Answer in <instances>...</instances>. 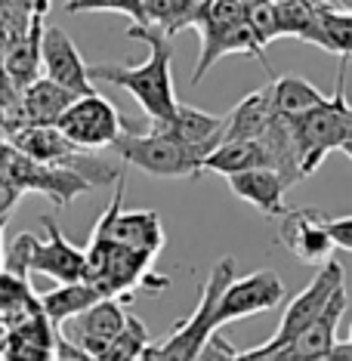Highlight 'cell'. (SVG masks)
<instances>
[{"mask_svg":"<svg viewBox=\"0 0 352 361\" xmlns=\"http://www.w3.org/2000/svg\"><path fill=\"white\" fill-rule=\"evenodd\" d=\"M127 37L145 40L149 44V59L139 65H118V62H102L90 65V80H105L111 87L127 90L145 111L152 127H164L174 121L176 114V93H174V40L154 25H130Z\"/></svg>","mask_w":352,"mask_h":361,"instance_id":"obj_1","label":"cell"},{"mask_svg":"<svg viewBox=\"0 0 352 361\" xmlns=\"http://www.w3.org/2000/svg\"><path fill=\"white\" fill-rule=\"evenodd\" d=\"M288 130L293 136V149H297L303 176H312L327 154L346 145V139L352 136V105L346 102V62H340L334 96H327L322 105H315L303 118L291 121Z\"/></svg>","mask_w":352,"mask_h":361,"instance_id":"obj_2","label":"cell"},{"mask_svg":"<svg viewBox=\"0 0 352 361\" xmlns=\"http://www.w3.org/2000/svg\"><path fill=\"white\" fill-rule=\"evenodd\" d=\"M235 278V257H223L214 266L207 284L201 290V300L195 312L186 322H179L174 327V334L161 343V346H152L145 349V358L149 361H195L198 358L201 346L210 340V334H217V322H214V312H217V300L223 293V287Z\"/></svg>","mask_w":352,"mask_h":361,"instance_id":"obj_3","label":"cell"},{"mask_svg":"<svg viewBox=\"0 0 352 361\" xmlns=\"http://www.w3.org/2000/svg\"><path fill=\"white\" fill-rule=\"evenodd\" d=\"M118 152V158L130 164V167L142 170L149 176L161 179H186V176H198L204 173V158L195 149H189L186 142H179L164 130H152L149 133H133L124 130L121 139L111 145Z\"/></svg>","mask_w":352,"mask_h":361,"instance_id":"obj_4","label":"cell"},{"mask_svg":"<svg viewBox=\"0 0 352 361\" xmlns=\"http://www.w3.org/2000/svg\"><path fill=\"white\" fill-rule=\"evenodd\" d=\"M0 185H6L16 195L25 192H40L47 195L56 207H65L78 198V195L93 192V185L87 183L80 173L68 167H53V164H37L19 154L13 145L4 149V158H0Z\"/></svg>","mask_w":352,"mask_h":361,"instance_id":"obj_5","label":"cell"},{"mask_svg":"<svg viewBox=\"0 0 352 361\" xmlns=\"http://www.w3.org/2000/svg\"><path fill=\"white\" fill-rule=\"evenodd\" d=\"M127 318L130 312H124V300H99L87 312L68 318L65 324L56 327L62 358L84 361L99 355L102 349H109L121 336V331L127 327Z\"/></svg>","mask_w":352,"mask_h":361,"instance_id":"obj_6","label":"cell"},{"mask_svg":"<svg viewBox=\"0 0 352 361\" xmlns=\"http://www.w3.org/2000/svg\"><path fill=\"white\" fill-rule=\"evenodd\" d=\"M56 130L68 139L80 152H99L111 149L127 130V121L121 111L99 93L78 96L75 102L65 109V114L56 121Z\"/></svg>","mask_w":352,"mask_h":361,"instance_id":"obj_7","label":"cell"},{"mask_svg":"<svg viewBox=\"0 0 352 361\" xmlns=\"http://www.w3.org/2000/svg\"><path fill=\"white\" fill-rule=\"evenodd\" d=\"M343 278H346V275H343L340 262L327 259L324 266L315 272L312 281L306 284V290H300L297 297L288 302V309H284V315H281V324H278V331H275L272 340L263 343V346H257L260 355H269V352L284 349L300 331H306V327L324 312L327 302L334 300V293H340L343 287H346V284H343Z\"/></svg>","mask_w":352,"mask_h":361,"instance_id":"obj_8","label":"cell"},{"mask_svg":"<svg viewBox=\"0 0 352 361\" xmlns=\"http://www.w3.org/2000/svg\"><path fill=\"white\" fill-rule=\"evenodd\" d=\"M124 176L114 183V195L109 201V207L102 210L99 223L93 226V235L111 238L114 244L145 257H158L164 250V226L161 216L154 210H124Z\"/></svg>","mask_w":352,"mask_h":361,"instance_id":"obj_9","label":"cell"},{"mask_svg":"<svg viewBox=\"0 0 352 361\" xmlns=\"http://www.w3.org/2000/svg\"><path fill=\"white\" fill-rule=\"evenodd\" d=\"M284 293H288L284 281L272 269H260V272H250L244 278H232L217 300V312H214L217 331L229 322H241V318H250L257 312H269L281 306Z\"/></svg>","mask_w":352,"mask_h":361,"instance_id":"obj_10","label":"cell"},{"mask_svg":"<svg viewBox=\"0 0 352 361\" xmlns=\"http://www.w3.org/2000/svg\"><path fill=\"white\" fill-rule=\"evenodd\" d=\"M40 78L53 80L71 96H90L96 93L90 80V65L75 47V40L65 35L59 25L44 28V44H40Z\"/></svg>","mask_w":352,"mask_h":361,"instance_id":"obj_11","label":"cell"},{"mask_svg":"<svg viewBox=\"0 0 352 361\" xmlns=\"http://www.w3.org/2000/svg\"><path fill=\"white\" fill-rule=\"evenodd\" d=\"M315 207H288L281 213V228L278 238L288 247L291 257H297L306 266H324L331 259V253L337 250L327 235V226Z\"/></svg>","mask_w":352,"mask_h":361,"instance_id":"obj_12","label":"cell"},{"mask_svg":"<svg viewBox=\"0 0 352 361\" xmlns=\"http://www.w3.org/2000/svg\"><path fill=\"white\" fill-rule=\"evenodd\" d=\"M40 226L47 228V241H35L31 250V272L53 278L56 284H78L87 281V253L75 247L62 235L59 223L53 216H40Z\"/></svg>","mask_w":352,"mask_h":361,"instance_id":"obj_13","label":"cell"},{"mask_svg":"<svg viewBox=\"0 0 352 361\" xmlns=\"http://www.w3.org/2000/svg\"><path fill=\"white\" fill-rule=\"evenodd\" d=\"M0 361H62L56 324L44 312H35V315L10 324V336H6V349Z\"/></svg>","mask_w":352,"mask_h":361,"instance_id":"obj_14","label":"cell"},{"mask_svg":"<svg viewBox=\"0 0 352 361\" xmlns=\"http://www.w3.org/2000/svg\"><path fill=\"white\" fill-rule=\"evenodd\" d=\"M343 312H346V287H343L340 293H334V300L324 306L322 315L278 352H281L288 361H318L334 343H337V327H340Z\"/></svg>","mask_w":352,"mask_h":361,"instance_id":"obj_15","label":"cell"},{"mask_svg":"<svg viewBox=\"0 0 352 361\" xmlns=\"http://www.w3.org/2000/svg\"><path fill=\"white\" fill-rule=\"evenodd\" d=\"M226 183L235 198L253 204L263 216H281L288 210L284 207V192L291 185L272 167H253V170H244V173H232L226 176Z\"/></svg>","mask_w":352,"mask_h":361,"instance_id":"obj_16","label":"cell"},{"mask_svg":"<svg viewBox=\"0 0 352 361\" xmlns=\"http://www.w3.org/2000/svg\"><path fill=\"white\" fill-rule=\"evenodd\" d=\"M152 130H164L179 142H186L189 149H195L201 158H207L217 145H223V130H226V118L219 114H207L201 109H192V105H176V114L170 124L164 127H152Z\"/></svg>","mask_w":352,"mask_h":361,"instance_id":"obj_17","label":"cell"},{"mask_svg":"<svg viewBox=\"0 0 352 361\" xmlns=\"http://www.w3.org/2000/svg\"><path fill=\"white\" fill-rule=\"evenodd\" d=\"M223 56H253V59H260L266 65V47L257 40V35L250 31L248 22H241V25H235V28L219 31V35L201 37V56H198V68H195V75H192V84H198Z\"/></svg>","mask_w":352,"mask_h":361,"instance_id":"obj_18","label":"cell"},{"mask_svg":"<svg viewBox=\"0 0 352 361\" xmlns=\"http://www.w3.org/2000/svg\"><path fill=\"white\" fill-rule=\"evenodd\" d=\"M44 28H47L44 16H35L25 35L0 50V62H4L6 75H10L13 87L19 90V93L40 78V44H44Z\"/></svg>","mask_w":352,"mask_h":361,"instance_id":"obj_19","label":"cell"},{"mask_svg":"<svg viewBox=\"0 0 352 361\" xmlns=\"http://www.w3.org/2000/svg\"><path fill=\"white\" fill-rule=\"evenodd\" d=\"M78 96L47 78H37L31 87L19 93V121L16 124H40V127H56V121L65 114Z\"/></svg>","mask_w":352,"mask_h":361,"instance_id":"obj_20","label":"cell"},{"mask_svg":"<svg viewBox=\"0 0 352 361\" xmlns=\"http://www.w3.org/2000/svg\"><path fill=\"white\" fill-rule=\"evenodd\" d=\"M253 167H272L275 170V158L272 149L263 136L260 139H241V142H223L204 158L207 173H219V176H232V173H244Z\"/></svg>","mask_w":352,"mask_h":361,"instance_id":"obj_21","label":"cell"},{"mask_svg":"<svg viewBox=\"0 0 352 361\" xmlns=\"http://www.w3.org/2000/svg\"><path fill=\"white\" fill-rule=\"evenodd\" d=\"M226 118L223 130V142H241V139H260L266 136V130L272 127L275 114H272V99H269V87L257 90V93L244 96Z\"/></svg>","mask_w":352,"mask_h":361,"instance_id":"obj_22","label":"cell"},{"mask_svg":"<svg viewBox=\"0 0 352 361\" xmlns=\"http://www.w3.org/2000/svg\"><path fill=\"white\" fill-rule=\"evenodd\" d=\"M269 99H272L275 118L291 124V121L303 118L306 111H312L315 105H322L327 96L315 84H309V80L284 75V78H272V84H269Z\"/></svg>","mask_w":352,"mask_h":361,"instance_id":"obj_23","label":"cell"},{"mask_svg":"<svg viewBox=\"0 0 352 361\" xmlns=\"http://www.w3.org/2000/svg\"><path fill=\"white\" fill-rule=\"evenodd\" d=\"M99 300H105V297L87 281L59 284V287H53V290L40 293V309H44V315L59 327V324L68 322V318H75L80 312H87L90 306H96Z\"/></svg>","mask_w":352,"mask_h":361,"instance_id":"obj_24","label":"cell"},{"mask_svg":"<svg viewBox=\"0 0 352 361\" xmlns=\"http://www.w3.org/2000/svg\"><path fill=\"white\" fill-rule=\"evenodd\" d=\"M40 309V293H35L28 278H19L13 272H0V322L16 324L22 318L35 315Z\"/></svg>","mask_w":352,"mask_h":361,"instance_id":"obj_25","label":"cell"},{"mask_svg":"<svg viewBox=\"0 0 352 361\" xmlns=\"http://www.w3.org/2000/svg\"><path fill=\"white\" fill-rule=\"evenodd\" d=\"M315 47L340 56V62L352 59V10L337 6H318V40Z\"/></svg>","mask_w":352,"mask_h":361,"instance_id":"obj_26","label":"cell"},{"mask_svg":"<svg viewBox=\"0 0 352 361\" xmlns=\"http://www.w3.org/2000/svg\"><path fill=\"white\" fill-rule=\"evenodd\" d=\"M244 10H248V0H198L192 28H198L201 37L219 35V31H226V28L241 25Z\"/></svg>","mask_w":352,"mask_h":361,"instance_id":"obj_27","label":"cell"},{"mask_svg":"<svg viewBox=\"0 0 352 361\" xmlns=\"http://www.w3.org/2000/svg\"><path fill=\"white\" fill-rule=\"evenodd\" d=\"M145 346H149V331H145V324L139 322L136 315H130L127 327L121 331L118 340H114L109 349H102L99 355L84 358V361H136Z\"/></svg>","mask_w":352,"mask_h":361,"instance_id":"obj_28","label":"cell"},{"mask_svg":"<svg viewBox=\"0 0 352 361\" xmlns=\"http://www.w3.org/2000/svg\"><path fill=\"white\" fill-rule=\"evenodd\" d=\"M244 22L250 25V31L257 35V40L263 47H269L272 40L281 37V22H278V4L275 0H248Z\"/></svg>","mask_w":352,"mask_h":361,"instance_id":"obj_29","label":"cell"},{"mask_svg":"<svg viewBox=\"0 0 352 361\" xmlns=\"http://www.w3.org/2000/svg\"><path fill=\"white\" fill-rule=\"evenodd\" d=\"M65 13H124L133 19V25H145L142 0H65Z\"/></svg>","mask_w":352,"mask_h":361,"instance_id":"obj_30","label":"cell"},{"mask_svg":"<svg viewBox=\"0 0 352 361\" xmlns=\"http://www.w3.org/2000/svg\"><path fill=\"white\" fill-rule=\"evenodd\" d=\"M35 241H37V238L28 235V232L16 235V241L4 253V269H6V272H13L19 278L31 275V250H35Z\"/></svg>","mask_w":352,"mask_h":361,"instance_id":"obj_31","label":"cell"},{"mask_svg":"<svg viewBox=\"0 0 352 361\" xmlns=\"http://www.w3.org/2000/svg\"><path fill=\"white\" fill-rule=\"evenodd\" d=\"M16 121H19V90L13 87L4 62H0V124H16Z\"/></svg>","mask_w":352,"mask_h":361,"instance_id":"obj_32","label":"cell"},{"mask_svg":"<svg viewBox=\"0 0 352 361\" xmlns=\"http://www.w3.org/2000/svg\"><path fill=\"white\" fill-rule=\"evenodd\" d=\"M238 358V352H235L229 343L219 336V331L217 334H210V340L201 346V352H198V358L195 361H235Z\"/></svg>","mask_w":352,"mask_h":361,"instance_id":"obj_33","label":"cell"},{"mask_svg":"<svg viewBox=\"0 0 352 361\" xmlns=\"http://www.w3.org/2000/svg\"><path fill=\"white\" fill-rule=\"evenodd\" d=\"M327 235H331L334 247L349 250L352 253V216H337V219H324Z\"/></svg>","mask_w":352,"mask_h":361,"instance_id":"obj_34","label":"cell"},{"mask_svg":"<svg viewBox=\"0 0 352 361\" xmlns=\"http://www.w3.org/2000/svg\"><path fill=\"white\" fill-rule=\"evenodd\" d=\"M318 361H352V346H349V340H346V343H334V346L327 349Z\"/></svg>","mask_w":352,"mask_h":361,"instance_id":"obj_35","label":"cell"},{"mask_svg":"<svg viewBox=\"0 0 352 361\" xmlns=\"http://www.w3.org/2000/svg\"><path fill=\"white\" fill-rule=\"evenodd\" d=\"M6 219H10V213H4V216H0V272H4V253H6V244H4V228H6Z\"/></svg>","mask_w":352,"mask_h":361,"instance_id":"obj_36","label":"cell"},{"mask_svg":"<svg viewBox=\"0 0 352 361\" xmlns=\"http://www.w3.org/2000/svg\"><path fill=\"white\" fill-rule=\"evenodd\" d=\"M6 336H10V324L0 322V355H4V349H6Z\"/></svg>","mask_w":352,"mask_h":361,"instance_id":"obj_37","label":"cell"},{"mask_svg":"<svg viewBox=\"0 0 352 361\" xmlns=\"http://www.w3.org/2000/svg\"><path fill=\"white\" fill-rule=\"evenodd\" d=\"M340 152H343V154H346V158L352 161V136L346 139V145H343V149H340Z\"/></svg>","mask_w":352,"mask_h":361,"instance_id":"obj_38","label":"cell"},{"mask_svg":"<svg viewBox=\"0 0 352 361\" xmlns=\"http://www.w3.org/2000/svg\"><path fill=\"white\" fill-rule=\"evenodd\" d=\"M349 346H352V324H349Z\"/></svg>","mask_w":352,"mask_h":361,"instance_id":"obj_39","label":"cell"}]
</instances>
